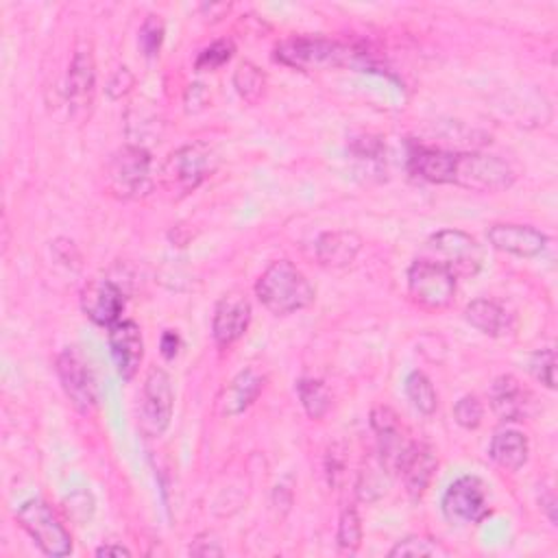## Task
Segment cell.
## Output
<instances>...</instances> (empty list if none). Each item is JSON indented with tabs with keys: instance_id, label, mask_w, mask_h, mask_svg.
<instances>
[{
	"instance_id": "cell-22",
	"label": "cell",
	"mask_w": 558,
	"mask_h": 558,
	"mask_svg": "<svg viewBox=\"0 0 558 558\" xmlns=\"http://www.w3.org/2000/svg\"><path fill=\"white\" fill-rule=\"evenodd\" d=\"M362 248L355 231H327L316 240V259L329 268L349 266Z\"/></svg>"
},
{
	"instance_id": "cell-32",
	"label": "cell",
	"mask_w": 558,
	"mask_h": 558,
	"mask_svg": "<svg viewBox=\"0 0 558 558\" xmlns=\"http://www.w3.org/2000/svg\"><path fill=\"white\" fill-rule=\"evenodd\" d=\"M453 416H456V423L462 425L464 429H475L480 427L482 423V416H484V405L477 397L473 395H464L456 401L453 405Z\"/></svg>"
},
{
	"instance_id": "cell-15",
	"label": "cell",
	"mask_w": 558,
	"mask_h": 558,
	"mask_svg": "<svg viewBox=\"0 0 558 558\" xmlns=\"http://www.w3.org/2000/svg\"><path fill=\"white\" fill-rule=\"evenodd\" d=\"M81 307L92 323L111 327L120 320L124 310V294L111 279H94L81 292Z\"/></svg>"
},
{
	"instance_id": "cell-27",
	"label": "cell",
	"mask_w": 558,
	"mask_h": 558,
	"mask_svg": "<svg viewBox=\"0 0 558 558\" xmlns=\"http://www.w3.org/2000/svg\"><path fill=\"white\" fill-rule=\"evenodd\" d=\"M233 85H235V92L246 100V102H257L264 94V87H266V76L264 72L244 61L238 65V70L233 72Z\"/></svg>"
},
{
	"instance_id": "cell-23",
	"label": "cell",
	"mask_w": 558,
	"mask_h": 558,
	"mask_svg": "<svg viewBox=\"0 0 558 558\" xmlns=\"http://www.w3.org/2000/svg\"><path fill=\"white\" fill-rule=\"evenodd\" d=\"M527 453H530L527 438L517 429L497 432L488 445L490 460L506 471H519L527 462Z\"/></svg>"
},
{
	"instance_id": "cell-34",
	"label": "cell",
	"mask_w": 558,
	"mask_h": 558,
	"mask_svg": "<svg viewBox=\"0 0 558 558\" xmlns=\"http://www.w3.org/2000/svg\"><path fill=\"white\" fill-rule=\"evenodd\" d=\"M131 85H133L131 72H129L126 68H120V70L111 76V81H109V85H107V92H109L111 98H120V96H124V94L131 89Z\"/></svg>"
},
{
	"instance_id": "cell-12",
	"label": "cell",
	"mask_w": 558,
	"mask_h": 558,
	"mask_svg": "<svg viewBox=\"0 0 558 558\" xmlns=\"http://www.w3.org/2000/svg\"><path fill=\"white\" fill-rule=\"evenodd\" d=\"M371 427L377 438L381 469L397 473V466H399L408 445L412 442V440H408L397 412L388 405H375L371 410Z\"/></svg>"
},
{
	"instance_id": "cell-14",
	"label": "cell",
	"mask_w": 558,
	"mask_h": 558,
	"mask_svg": "<svg viewBox=\"0 0 558 558\" xmlns=\"http://www.w3.org/2000/svg\"><path fill=\"white\" fill-rule=\"evenodd\" d=\"M96 92V65L89 46H78L74 50L68 81H65V94L68 105L74 116H85L94 102Z\"/></svg>"
},
{
	"instance_id": "cell-6",
	"label": "cell",
	"mask_w": 558,
	"mask_h": 558,
	"mask_svg": "<svg viewBox=\"0 0 558 558\" xmlns=\"http://www.w3.org/2000/svg\"><path fill=\"white\" fill-rule=\"evenodd\" d=\"M456 279L438 259H414L408 268V292L425 310H445L456 296Z\"/></svg>"
},
{
	"instance_id": "cell-37",
	"label": "cell",
	"mask_w": 558,
	"mask_h": 558,
	"mask_svg": "<svg viewBox=\"0 0 558 558\" xmlns=\"http://www.w3.org/2000/svg\"><path fill=\"white\" fill-rule=\"evenodd\" d=\"M554 495H551V490H547L545 493V497H541V506L547 510V517H549V521L554 523L556 521V514H554Z\"/></svg>"
},
{
	"instance_id": "cell-10",
	"label": "cell",
	"mask_w": 558,
	"mask_h": 558,
	"mask_svg": "<svg viewBox=\"0 0 558 558\" xmlns=\"http://www.w3.org/2000/svg\"><path fill=\"white\" fill-rule=\"evenodd\" d=\"M440 508L451 523H480L490 514L484 482L475 475H460L445 488Z\"/></svg>"
},
{
	"instance_id": "cell-8",
	"label": "cell",
	"mask_w": 558,
	"mask_h": 558,
	"mask_svg": "<svg viewBox=\"0 0 558 558\" xmlns=\"http://www.w3.org/2000/svg\"><path fill=\"white\" fill-rule=\"evenodd\" d=\"M174 392L170 375L163 368L153 366L144 379L140 401V427L148 436H161L172 418Z\"/></svg>"
},
{
	"instance_id": "cell-16",
	"label": "cell",
	"mask_w": 558,
	"mask_h": 558,
	"mask_svg": "<svg viewBox=\"0 0 558 558\" xmlns=\"http://www.w3.org/2000/svg\"><path fill=\"white\" fill-rule=\"evenodd\" d=\"M486 238L493 244V248L517 257H536L547 246V235L530 225L497 222L488 227Z\"/></svg>"
},
{
	"instance_id": "cell-24",
	"label": "cell",
	"mask_w": 558,
	"mask_h": 558,
	"mask_svg": "<svg viewBox=\"0 0 558 558\" xmlns=\"http://www.w3.org/2000/svg\"><path fill=\"white\" fill-rule=\"evenodd\" d=\"M451 159H453L451 150L416 148L410 155V170L429 183H449Z\"/></svg>"
},
{
	"instance_id": "cell-2",
	"label": "cell",
	"mask_w": 558,
	"mask_h": 558,
	"mask_svg": "<svg viewBox=\"0 0 558 558\" xmlns=\"http://www.w3.org/2000/svg\"><path fill=\"white\" fill-rule=\"evenodd\" d=\"M216 166L218 157L209 144H185L166 157L159 170V183L170 196L181 198L194 192L216 170Z\"/></svg>"
},
{
	"instance_id": "cell-31",
	"label": "cell",
	"mask_w": 558,
	"mask_h": 558,
	"mask_svg": "<svg viewBox=\"0 0 558 558\" xmlns=\"http://www.w3.org/2000/svg\"><path fill=\"white\" fill-rule=\"evenodd\" d=\"M530 373L547 388L556 386V353L554 349H541L530 357Z\"/></svg>"
},
{
	"instance_id": "cell-25",
	"label": "cell",
	"mask_w": 558,
	"mask_h": 558,
	"mask_svg": "<svg viewBox=\"0 0 558 558\" xmlns=\"http://www.w3.org/2000/svg\"><path fill=\"white\" fill-rule=\"evenodd\" d=\"M405 395L421 414H434L436 412L438 395H436V388H434L432 379L425 373H421V371L408 373Z\"/></svg>"
},
{
	"instance_id": "cell-35",
	"label": "cell",
	"mask_w": 558,
	"mask_h": 558,
	"mask_svg": "<svg viewBox=\"0 0 558 558\" xmlns=\"http://www.w3.org/2000/svg\"><path fill=\"white\" fill-rule=\"evenodd\" d=\"M179 344H181V340H179V336L174 333V331H163V336H161V342H159V347H161V355L166 357V360H174V355L179 353Z\"/></svg>"
},
{
	"instance_id": "cell-28",
	"label": "cell",
	"mask_w": 558,
	"mask_h": 558,
	"mask_svg": "<svg viewBox=\"0 0 558 558\" xmlns=\"http://www.w3.org/2000/svg\"><path fill=\"white\" fill-rule=\"evenodd\" d=\"M336 543H338L340 551H344V554L357 551V547L362 543V521L353 506H347L338 519Z\"/></svg>"
},
{
	"instance_id": "cell-7",
	"label": "cell",
	"mask_w": 558,
	"mask_h": 558,
	"mask_svg": "<svg viewBox=\"0 0 558 558\" xmlns=\"http://www.w3.org/2000/svg\"><path fill=\"white\" fill-rule=\"evenodd\" d=\"M349 57V48L327 37H290L277 44L275 59L294 70H320L340 65Z\"/></svg>"
},
{
	"instance_id": "cell-29",
	"label": "cell",
	"mask_w": 558,
	"mask_h": 558,
	"mask_svg": "<svg viewBox=\"0 0 558 558\" xmlns=\"http://www.w3.org/2000/svg\"><path fill=\"white\" fill-rule=\"evenodd\" d=\"M390 558L399 556H425V558H436V556H449V551L434 538L427 536H405L395 543V547L388 551Z\"/></svg>"
},
{
	"instance_id": "cell-5",
	"label": "cell",
	"mask_w": 558,
	"mask_h": 558,
	"mask_svg": "<svg viewBox=\"0 0 558 558\" xmlns=\"http://www.w3.org/2000/svg\"><path fill=\"white\" fill-rule=\"evenodd\" d=\"M15 519L20 527L35 541V545L52 558H63L72 551V536L59 523L57 514L50 510V506L41 499H26L17 512Z\"/></svg>"
},
{
	"instance_id": "cell-33",
	"label": "cell",
	"mask_w": 558,
	"mask_h": 558,
	"mask_svg": "<svg viewBox=\"0 0 558 558\" xmlns=\"http://www.w3.org/2000/svg\"><path fill=\"white\" fill-rule=\"evenodd\" d=\"M161 41H163V24L155 15H148L140 28V48L144 50L146 57H155L157 50L161 48Z\"/></svg>"
},
{
	"instance_id": "cell-20",
	"label": "cell",
	"mask_w": 558,
	"mask_h": 558,
	"mask_svg": "<svg viewBox=\"0 0 558 558\" xmlns=\"http://www.w3.org/2000/svg\"><path fill=\"white\" fill-rule=\"evenodd\" d=\"M266 377L255 368L240 371L222 390L220 397V412L225 416H238L242 414L264 390Z\"/></svg>"
},
{
	"instance_id": "cell-19",
	"label": "cell",
	"mask_w": 558,
	"mask_h": 558,
	"mask_svg": "<svg viewBox=\"0 0 558 558\" xmlns=\"http://www.w3.org/2000/svg\"><path fill=\"white\" fill-rule=\"evenodd\" d=\"M488 401L499 421H521L530 408V392L521 386V381L514 375H499L490 384Z\"/></svg>"
},
{
	"instance_id": "cell-1",
	"label": "cell",
	"mask_w": 558,
	"mask_h": 558,
	"mask_svg": "<svg viewBox=\"0 0 558 558\" xmlns=\"http://www.w3.org/2000/svg\"><path fill=\"white\" fill-rule=\"evenodd\" d=\"M255 294L275 316L294 314L314 303L312 283L288 259H277L262 272L255 283Z\"/></svg>"
},
{
	"instance_id": "cell-3",
	"label": "cell",
	"mask_w": 558,
	"mask_h": 558,
	"mask_svg": "<svg viewBox=\"0 0 558 558\" xmlns=\"http://www.w3.org/2000/svg\"><path fill=\"white\" fill-rule=\"evenodd\" d=\"M449 183L471 192H501L514 183V170L495 155L453 153Z\"/></svg>"
},
{
	"instance_id": "cell-13",
	"label": "cell",
	"mask_w": 558,
	"mask_h": 558,
	"mask_svg": "<svg viewBox=\"0 0 558 558\" xmlns=\"http://www.w3.org/2000/svg\"><path fill=\"white\" fill-rule=\"evenodd\" d=\"M251 323V303L242 292H227L218 299L211 316L214 342L222 349L238 342Z\"/></svg>"
},
{
	"instance_id": "cell-9",
	"label": "cell",
	"mask_w": 558,
	"mask_h": 558,
	"mask_svg": "<svg viewBox=\"0 0 558 558\" xmlns=\"http://www.w3.org/2000/svg\"><path fill=\"white\" fill-rule=\"evenodd\" d=\"M57 375H59V381H61L63 392L70 399V403L81 414L94 412V408L98 403L94 373L76 347H68L59 353Z\"/></svg>"
},
{
	"instance_id": "cell-11",
	"label": "cell",
	"mask_w": 558,
	"mask_h": 558,
	"mask_svg": "<svg viewBox=\"0 0 558 558\" xmlns=\"http://www.w3.org/2000/svg\"><path fill=\"white\" fill-rule=\"evenodd\" d=\"M427 244L436 255H440V264H445L456 277H473L482 268V246L460 229L436 231Z\"/></svg>"
},
{
	"instance_id": "cell-17",
	"label": "cell",
	"mask_w": 558,
	"mask_h": 558,
	"mask_svg": "<svg viewBox=\"0 0 558 558\" xmlns=\"http://www.w3.org/2000/svg\"><path fill=\"white\" fill-rule=\"evenodd\" d=\"M436 469H438V458L434 449L425 442L412 440L397 466V473L401 475L408 495L412 499H418L429 488L436 475Z\"/></svg>"
},
{
	"instance_id": "cell-21",
	"label": "cell",
	"mask_w": 558,
	"mask_h": 558,
	"mask_svg": "<svg viewBox=\"0 0 558 558\" xmlns=\"http://www.w3.org/2000/svg\"><path fill=\"white\" fill-rule=\"evenodd\" d=\"M464 318L471 327H475L477 331L499 338L512 331L514 327V318L512 314L497 301L493 299H475L466 305L464 310Z\"/></svg>"
},
{
	"instance_id": "cell-26",
	"label": "cell",
	"mask_w": 558,
	"mask_h": 558,
	"mask_svg": "<svg viewBox=\"0 0 558 558\" xmlns=\"http://www.w3.org/2000/svg\"><path fill=\"white\" fill-rule=\"evenodd\" d=\"M296 395L310 418H323L329 410V392L320 379L303 377L296 381Z\"/></svg>"
},
{
	"instance_id": "cell-18",
	"label": "cell",
	"mask_w": 558,
	"mask_h": 558,
	"mask_svg": "<svg viewBox=\"0 0 558 558\" xmlns=\"http://www.w3.org/2000/svg\"><path fill=\"white\" fill-rule=\"evenodd\" d=\"M109 349L113 364L118 368V375L122 379H133L142 355H144V340L142 331L135 320H118L109 327Z\"/></svg>"
},
{
	"instance_id": "cell-36",
	"label": "cell",
	"mask_w": 558,
	"mask_h": 558,
	"mask_svg": "<svg viewBox=\"0 0 558 558\" xmlns=\"http://www.w3.org/2000/svg\"><path fill=\"white\" fill-rule=\"evenodd\" d=\"M96 556H131V549L124 547V545L107 543V545H100V547L96 549Z\"/></svg>"
},
{
	"instance_id": "cell-4",
	"label": "cell",
	"mask_w": 558,
	"mask_h": 558,
	"mask_svg": "<svg viewBox=\"0 0 558 558\" xmlns=\"http://www.w3.org/2000/svg\"><path fill=\"white\" fill-rule=\"evenodd\" d=\"M150 153L144 146H122L116 150L105 168L107 190L118 198H140L146 196L153 187L150 177Z\"/></svg>"
},
{
	"instance_id": "cell-30",
	"label": "cell",
	"mask_w": 558,
	"mask_h": 558,
	"mask_svg": "<svg viewBox=\"0 0 558 558\" xmlns=\"http://www.w3.org/2000/svg\"><path fill=\"white\" fill-rule=\"evenodd\" d=\"M235 52V46L231 39H218L214 44H209L194 61L196 70L198 72H211V70H218L220 65H225Z\"/></svg>"
}]
</instances>
